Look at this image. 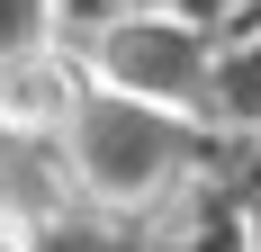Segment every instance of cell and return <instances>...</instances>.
Segmentation results:
<instances>
[{"instance_id": "1", "label": "cell", "mask_w": 261, "mask_h": 252, "mask_svg": "<svg viewBox=\"0 0 261 252\" xmlns=\"http://www.w3.org/2000/svg\"><path fill=\"white\" fill-rule=\"evenodd\" d=\"M72 108H81V90H72L54 45L0 54V126L9 135H54V126H72Z\"/></svg>"}, {"instance_id": "2", "label": "cell", "mask_w": 261, "mask_h": 252, "mask_svg": "<svg viewBox=\"0 0 261 252\" xmlns=\"http://www.w3.org/2000/svg\"><path fill=\"white\" fill-rule=\"evenodd\" d=\"M36 9H45V0H0V54L45 45V36H36Z\"/></svg>"}, {"instance_id": "3", "label": "cell", "mask_w": 261, "mask_h": 252, "mask_svg": "<svg viewBox=\"0 0 261 252\" xmlns=\"http://www.w3.org/2000/svg\"><path fill=\"white\" fill-rule=\"evenodd\" d=\"M0 252H27V225L9 216V207H0Z\"/></svg>"}]
</instances>
